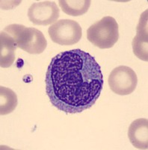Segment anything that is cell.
I'll return each instance as SVG.
<instances>
[{
    "instance_id": "obj_10",
    "label": "cell",
    "mask_w": 148,
    "mask_h": 150,
    "mask_svg": "<svg viewBox=\"0 0 148 150\" xmlns=\"http://www.w3.org/2000/svg\"><path fill=\"white\" fill-rule=\"evenodd\" d=\"M59 6L62 11L70 16H81L88 11L90 0H59Z\"/></svg>"
},
{
    "instance_id": "obj_2",
    "label": "cell",
    "mask_w": 148,
    "mask_h": 150,
    "mask_svg": "<svg viewBox=\"0 0 148 150\" xmlns=\"http://www.w3.org/2000/svg\"><path fill=\"white\" fill-rule=\"evenodd\" d=\"M20 48L30 54H41L47 46V41L41 31L21 24H11L4 29Z\"/></svg>"
},
{
    "instance_id": "obj_7",
    "label": "cell",
    "mask_w": 148,
    "mask_h": 150,
    "mask_svg": "<svg viewBox=\"0 0 148 150\" xmlns=\"http://www.w3.org/2000/svg\"><path fill=\"white\" fill-rule=\"evenodd\" d=\"M147 12L146 10L140 17L137 26V35L133 40V53L140 59L148 61V27Z\"/></svg>"
},
{
    "instance_id": "obj_1",
    "label": "cell",
    "mask_w": 148,
    "mask_h": 150,
    "mask_svg": "<svg viewBox=\"0 0 148 150\" xmlns=\"http://www.w3.org/2000/svg\"><path fill=\"white\" fill-rule=\"evenodd\" d=\"M45 86L55 108L67 113H77L95 104L102 90L103 77L94 56L74 49L61 52L52 59Z\"/></svg>"
},
{
    "instance_id": "obj_6",
    "label": "cell",
    "mask_w": 148,
    "mask_h": 150,
    "mask_svg": "<svg viewBox=\"0 0 148 150\" xmlns=\"http://www.w3.org/2000/svg\"><path fill=\"white\" fill-rule=\"evenodd\" d=\"M59 8L53 1L35 2L29 7V21L38 26H48L54 23L59 17Z\"/></svg>"
},
{
    "instance_id": "obj_5",
    "label": "cell",
    "mask_w": 148,
    "mask_h": 150,
    "mask_svg": "<svg viewBox=\"0 0 148 150\" xmlns=\"http://www.w3.org/2000/svg\"><path fill=\"white\" fill-rule=\"evenodd\" d=\"M138 83L135 72L128 66L121 65L111 72L109 85L111 90L119 96H127L133 93Z\"/></svg>"
},
{
    "instance_id": "obj_9",
    "label": "cell",
    "mask_w": 148,
    "mask_h": 150,
    "mask_svg": "<svg viewBox=\"0 0 148 150\" xmlns=\"http://www.w3.org/2000/svg\"><path fill=\"white\" fill-rule=\"evenodd\" d=\"M17 48L13 38L4 31H2L0 34V66L6 68L13 65Z\"/></svg>"
},
{
    "instance_id": "obj_11",
    "label": "cell",
    "mask_w": 148,
    "mask_h": 150,
    "mask_svg": "<svg viewBox=\"0 0 148 150\" xmlns=\"http://www.w3.org/2000/svg\"><path fill=\"white\" fill-rule=\"evenodd\" d=\"M17 97L15 92L6 87H0V114L7 115L15 110Z\"/></svg>"
},
{
    "instance_id": "obj_8",
    "label": "cell",
    "mask_w": 148,
    "mask_h": 150,
    "mask_svg": "<svg viewBox=\"0 0 148 150\" xmlns=\"http://www.w3.org/2000/svg\"><path fill=\"white\" fill-rule=\"evenodd\" d=\"M129 141L138 149H148V120L138 119L131 123L128 130Z\"/></svg>"
},
{
    "instance_id": "obj_3",
    "label": "cell",
    "mask_w": 148,
    "mask_h": 150,
    "mask_svg": "<svg viewBox=\"0 0 148 150\" xmlns=\"http://www.w3.org/2000/svg\"><path fill=\"white\" fill-rule=\"evenodd\" d=\"M88 41L100 49L112 47L119 38V26L115 19L106 16L94 23L87 30Z\"/></svg>"
},
{
    "instance_id": "obj_4",
    "label": "cell",
    "mask_w": 148,
    "mask_h": 150,
    "mask_svg": "<svg viewBox=\"0 0 148 150\" xmlns=\"http://www.w3.org/2000/svg\"><path fill=\"white\" fill-rule=\"evenodd\" d=\"M48 33L53 42L60 45H73L82 38V30L75 21L64 19L50 26Z\"/></svg>"
}]
</instances>
